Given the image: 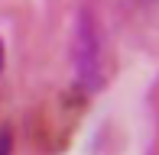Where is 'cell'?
I'll return each mask as SVG.
<instances>
[{"mask_svg":"<svg viewBox=\"0 0 159 155\" xmlns=\"http://www.w3.org/2000/svg\"><path fill=\"white\" fill-rule=\"evenodd\" d=\"M0 68H3V42H0Z\"/></svg>","mask_w":159,"mask_h":155,"instance_id":"cell-2","label":"cell"},{"mask_svg":"<svg viewBox=\"0 0 159 155\" xmlns=\"http://www.w3.org/2000/svg\"><path fill=\"white\" fill-rule=\"evenodd\" d=\"M13 152V136L7 129H0V155H10Z\"/></svg>","mask_w":159,"mask_h":155,"instance_id":"cell-1","label":"cell"}]
</instances>
